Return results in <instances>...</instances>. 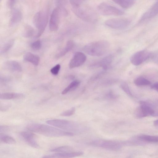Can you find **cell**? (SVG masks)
Listing matches in <instances>:
<instances>
[{"instance_id": "obj_1", "label": "cell", "mask_w": 158, "mask_h": 158, "mask_svg": "<svg viewBox=\"0 0 158 158\" xmlns=\"http://www.w3.org/2000/svg\"><path fill=\"white\" fill-rule=\"evenodd\" d=\"M27 129L32 132L50 137L73 136V132L67 131L48 125L38 123H31L27 126Z\"/></svg>"}, {"instance_id": "obj_2", "label": "cell", "mask_w": 158, "mask_h": 158, "mask_svg": "<svg viewBox=\"0 0 158 158\" xmlns=\"http://www.w3.org/2000/svg\"><path fill=\"white\" fill-rule=\"evenodd\" d=\"M110 44L106 40H100L89 43L85 46L84 51L87 54L100 56L105 54L109 50Z\"/></svg>"}, {"instance_id": "obj_3", "label": "cell", "mask_w": 158, "mask_h": 158, "mask_svg": "<svg viewBox=\"0 0 158 158\" xmlns=\"http://www.w3.org/2000/svg\"><path fill=\"white\" fill-rule=\"evenodd\" d=\"M48 18V12L47 11H40L34 15L33 22L38 29L36 37H40L43 33L47 25Z\"/></svg>"}, {"instance_id": "obj_4", "label": "cell", "mask_w": 158, "mask_h": 158, "mask_svg": "<svg viewBox=\"0 0 158 158\" xmlns=\"http://www.w3.org/2000/svg\"><path fill=\"white\" fill-rule=\"evenodd\" d=\"M46 123L48 124L70 132L77 131L79 128V126L76 123L66 120L51 119L47 121Z\"/></svg>"}, {"instance_id": "obj_5", "label": "cell", "mask_w": 158, "mask_h": 158, "mask_svg": "<svg viewBox=\"0 0 158 158\" xmlns=\"http://www.w3.org/2000/svg\"><path fill=\"white\" fill-rule=\"evenodd\" d=\"M91 145L111 151H117L123 145V142L115 140L97 139L90 143Z\"/></svg>"}, {"instance_id": "obj_6", "label": "cell", "mask_w": 158, "mask_h": 158, "mask_svg": "<svg viewBox=\"0 0 158 158\" xmlns=\"http://www.w3.org/2000/svg\"><path fill=\"white\" fill-rule=\"evenodd\" d=\"M140 104L135 111V114L136 117L142 118L148 116L155 115V111L150 103L141 101L140 102Z\"/></svg>"}, {"instance_id": "obj_7", "label": "cell", "mask_w": 158, "mask_h": 158, "mask_svg": "<svg viewBox=\"0 0 158 158\" xmlns=\"http://www.w3.org/2000/svg\"><path fill=\"white\" fill-rule=\"evenodd\" d=\"M98 9L101 14L105 15H121L124 14L123 11L106 2L100 3Z\"/></svg>"}, {"instance_id": "obj_8", "label": "cell", "mask_w": 158, "mask_h": 158, "mask_svg": "<svg viewBox=\"0 0 158 158\" xmlns=\"http://www.w3.org/2000/svg\"><path fill=\"white\" fill-rule=\"evenodd\" d=\"M152 53L147 50L139 51L134 54L130 58L131 63L135 65H139L151 56Z\"/></svg>"}, {"instance_id": "obj_9", "label": "cell", "mask_w": 158, "mask_h": 158, "mask_svg": "<svg viewBox=\"0 0 158 158\" xmlns=\"http://www.w3.org/2000/svg\"><path fill=\"white\" fill-rule=\"evenodd\" d=\"M130 21L127 19L114 18L106 20L105 24L111 28L122 29L127 27L130 24Z\"/></svg>"}, {"instance_id": "obj_10", "label": "cell", "mask_w": 158, "mask_h": 158, "mask_svg": "<svg viewBox=\"0 0 158 158\" xmlns=\"http://www.w3.org/2000/svg\"><path fill=\"white\" fill-rule=\"evenodd\" d=\"M60 15V10L57 7L53 10L49 23V27L51 31H56L58 30Z\"/></svg>"}, {"instance_id": "obj_11", "label": "cell", "mask_w": 158, "mask_h": 158, "mask_svg": "<svg viewBox=\"0 0 158 158\" xmlns=\"http://www.w3.org/2000/svg\"><path fill=\"white\" fill-rule=\"evenodd\" d=\"M86 59V56L84 53L80 52H76L70 60L69 67L70 69L79 67L85 63Z\"/></svg>"}, {"instance_id": "obj_12", "label": "cell", "mask_w": 158, "mask_h": 158, "mask_svg": "<svg viewBox=\"0 0 158 158\" xmlns=\"http://www.w3.org/2000/svg\"><path fill=\"white\" fill-rule=\"evenodd\" d=\"M19 135L21 138L29 146L35 148H39L36 140V135L33 133L28 131H22Z\"/></svg>"}, {"instance_id": "obj_13", "label": "cell", "mask_w": 158, "mask_h": 158, "mask_svg": "<svg viewBox=\"0 0 158 158\" xmlns=\"http://www.w3.org/2000/svg\"><path fill=\"white\" fill-rule=\"evenodd\" d=\"M158 14V1L154 3L141 17L140 22L145 21L154 17Z\"/></svg>"}, {"instance_id": "obj_14", "label": "cell", "mask_w": 158, "mask_h": 158, "mask_svg": "<svg viewBox=\"0 0 158 158\" xmlns=\"http://www.w3.org/2000/svg\"><path fill=\"white\" fill-rule=\"evenodd\" d=\"M80 6L72 7V10L73 13L78 17L82 20L87 22L92 21V17L91 15Z\"/></svg>"}, {"instance_id": "obj_15", "label": "cell", "mask_w": 158, "mask_h": 158, "mask_svg": "<svg viewBox=\"0 0 158 158\" xmlns=\"http://www.w3.org/2000/svg\"><path fill=\"white\" fill-rule=\"evenodd\" d=\"M84 152L81 151L70 152L45 156L43 158H73L82 155Z\"/></svg>"}, {"instance_id": "obj_16", "label": "cell", "mask_w": 158, "mask_h": 158, "mask_svg": "<svg viewBox=\"0 0 158 158\" xmlns=\"http://www.w3.org/2000/svg\"><path fill=\"white\" fill-rule=\"evenodd\" d=\"M22 18V15L21 11L18 9H14L10 19V26L12 27L16 25L21 21Z\"/></svg>"}, {"instance_id": "obj_17", "label": "cell", "mask_w": 158, "mask_h": 158, "mask_svg": "<svg viewBox=\"0 0 158 158\" xmlns=\"http://www.w3.org/2000/svg\"><path fill=\"white\" fill-rule=\"evenodd\" d=\"M4 66L6 69L10 71L20 72L22 71L21 65L15 60H9L6 62Z\"/></svg>"}, {"instance_id": "obj_18", "label": "cell", "mask_w": 158, "mask_h": 158, "mask_svg": "<svg viewBox=\"0 0 158 158\" xmlns=\"http://www.w3.org/2000/svg\"><path fill=\"white\" fill-rule=\"evenodd\" d=\"M23 59L25 61L36 66L39 64L40 61V58L38 56L30 52L26 53L24 55Z\"/></svg>"}, {"instance_id": "obj_19", "label": "cell", "mask_w": 158, "mask_h": 158, "mask_svg": "<svg viewBox=\"0 0 158 158\" xmlns=\"http://www.w3.org/2000/svg\"><path fill=\"white\" fill-rule=\"evenodd\" d=\"M24 96L22 93L8 92L2 93L0 94V98L3 100H10L21 98Z\"/></svg>"}, {"instance_id": "obj_20", "label": "cell", "mask_w": 158, "mask_h": 158, "mask_svg": "<svg viewBox=\"0 0 158 158\" xmlns=\"http://www.w3.org/2000/svg\"><path fill=\"white\" fill-rule=\"evenodd\" d=\"M73 46V41L72 40H69L65 47L56 55V58H59L64 56L72 49Z\"/></svg>"}, {"instance_id": "obj_21", "label": "cell", "mask_w": 158, "mask_h": 158, "mask_svg": "<svg viewBox=\"0 0 158 158\" xmlns=\"http://www.w3.org/2000/svg\"><path fill=\"white\" fill-rule=\"evenodd\" d=\"M113 59L112 55H109L102 59L98 64V65L104 70H107L109 68Z\"/></svg>"}, {"instance_id": "obj_22", "label": "cell", "mask_w": 158, "mask_h": 158, "mask_svg": "<svg viewBox=\"0 0 158 158\" xmlns=\"http://www.w3.org/2000/svg\"><path fill=\"white\" fill-rule=\"evenodd\" d=\"M80 82L78 80L72 81L62 92V94H65L69 92L76 89L80 85Z\"/></svg>"}, {"instance_id": "obj_23", "label": "cell", "mask_w": 158, "mask_h": 158, "mask_svg": "<svg viewBox=\"0 0 158 158\" xmlns=\"http://www.w3.org/2000/svg\"><path fill=\"white\" fill-rule=\"evenodd\" d=\"M134 82L136 85L139 86L148 85L151 83L149 80L142 76L136 78L134 80Z\"/></svg>"}, {"instance_id": "obj_24", "label": "cell", "mask_w": 158, "mask_h": 158, "mask_svg": "<svg viewBox=\"0 0 158 158\" xmlns=\"http://www.w3.org/2000/svg\"><path fill=\"white\" fill-rule=\"evenodd\" d=\"M138 138L146 142L152 143L158 142V136L141 135L139 136Z\"/></svg>"}, {"instance_id": "obj_25", "label": "cell", "mask_w": 158, "mask_h": 158, "mask_svg": "<svg viewBox=\"0 0 158 158\" xmlns=\"http://www.w3.org/2000/svg\"><path fill=\"white\" fill-rule=\"evenodd\" d=\"M35 33L34 28L30 25H27L24 27L23 36L25 38H30Z\"/></svg>"}, {"instance_id": "obj_26", "label": "cell", "mask_w": 158, "mask_h": 158, "mask_svg": "<svg viewBox=\"0 0 158 158\" xmlns=\"http://www.w3.org/2000/svg\"><path fill=\"white\" fill-rule=\"evenodd\" d=\"M0 136L1 142L3 143L12 144L16 143L15 140L10 136L1 133Z\"/></svg>"}, {"instance_id": "obj_27", "label": "cell", "mask_w": 158, "mask_h": 158, "mask_svg": "<svg viewBox=\"0 0 158 158\" xmlns=\"http://www.w3.org/2000/svg\"><path fill=\"white\" fill-rule=\"evenodd\" d=\"M14 43V40H11L5 43L0 49V54H4L9 51L12 47Z\"/></svg>"}, {"instance_id": "obj_28", "label": "cell", "mask_w": 158, "mask_h": 158, "mask_svg": "<svg viewBox=\"0 0 158 158\" xmlns=\"http://www.w3.org/2000/svg\"><path fill=\"white\" fill-rule=\"evenodd\" d=\"M73 148L69 146H62L53 148L50 150L52 152L56 153H63L72 152Z\"/></svg>"}, {"instance_id": "obj_29", "label": "cell", "mask_w": 158, "mask_h": 158, "mask_svg": "<svg viewBox=\"0 0 158 158\" xmlns=\"http://www.w3.org/2000/svg\"><path fill=\"white\" fill-rule=\"evenodd\" d=\"M120 87L125 93L130 97H133L132 94L127 83L123 82L120 85Z\"/></svg>"}, {"instance_id": "obj_30", "label": "cell", "mask_w": 158, "mask_h": 158, "mask_svg": "<svg viewBox=\"0 0 158 158\" xmlns=\"http://www.w3.org/2000/svg\"><path fill=\"white\" fill-rule=\"evenodd\" d=\"M42 46L41 41L38 40L32 43L31 44V48L34 50L37 51L40 50Z\"/></svg>"}, {"instance_id": "obj_31", "label": "cell", "mask_w": 158, "mask_h": 158, "mask_svg": "<svg viewBox=\"0 0 158 158\" xmlns=\"http://www.w3.org/2000/svg\"><path fill=\"white\" fill-rule=\"evenodd\" d=\"M75 111V108L74 107H73L71 109L61 113H60V115L63 116H70L72 115L74 113Z\"/></svg>"}, {"instance_id": "obj_32", "label": "cell", "mask_w": 158, "mask_h": 158, "mask_svg": "<svg viewBox=\"0 0 158 158\" xmlns=\"http://www.w3.org/2000/svg\"><path fill=\"white\" fill-rule=\"evenodd\" d=\"M86 0H69V2L72 7H76L80 6Z\"/></svg>"}, {"instance_id": "obj_33", "label": "cell", "mask_w": 158, "mask_h": 158, "mask_svg": "<svg viewBox=\"0 0 158 158\" xmlns=\"http://www.w3.org/2000/svg\"><path fill=\"white\" fill-rule=\"evenodd\" d=\"M117 97L118 95L112 91H109L106 95V98L110 100L115 99Z\"/></svg>"}, {"instance_id": "obj_34", "label": "cell", "mask_w": 158, "mask_h": 158, "mask_svg": "<svg viewBox=\"0 0 158 158\" xmlns=\"http://www.w3.org/2000/svg\"><path fill=\"white\" fill-rule=\"evenodd\" d=\"M60 65L59 64H57L51 69L50 72L53 75H57L60 71Z\"/></svg>"}, {"instance_id": "obj_35", "label": "cell", "mask_w": 158, "mask_h": 158, "mask_svg": "<svg viewBox=\"0 0 158 158\" xmlns=\"http://www.w3.org/2000/svg\"><path fill=\"white\" fill-rule=\"evenodd\" d=\"M151 56L154 62L158 63V50L152 53Z\"/></svg>"}, {"instance_id": "obj_36", "label": "cell", "mask_w": 158, "mask_h": 158, "mask_svg": "<svg viewBox=\"0 0 158 158\" xmlns=\"http://www.w3.org/2000/svg\"><path fill=\"white\" fill-rule=\"evenodd\" d=\"M10 128L9 127L6 126H0V133L5 132L7 131Z\"/></svg>"}, {"instance_id": "obj_37", "label": "cell", "mask_w": 158, "mask_h": 158, "mask_svg": "<svg viewBox=\"0 0 158 158\" xmlns=\"http://www.w3.org/2000/svg\"><path fill=\"white\" fill-rule=\"evenodd\" d=\"M15 0H8V4L9 7L12 8H13L14 5L15 3Z\"/></svg>"}, {"instance_id": "obj_38", "label": "cell", "mask_w": 158, "mask_h": 158, "mask_svg": "<svg viewBox=\"0 0 158 158\" xmlns=\"http://www.w3.org/2000/svg\"><path fill=\"white\" fill-rule=\"evenodd\" d=\"M152 88L158 92V82L153 84L151 86Z\"/></svg>"}, {"instance_id": "obj_39", "label": "cell", "mask_w": 158, "mask_h": 158, "mask_svg": "<svg viewBox=\"0 0 158 158\" xmlns=\"http://www.w3.org/2000/svg\"><path fill=\"white\" fill-rule=\"evenodd\" d=\"M154 125L156 126H158V119L154 121L153 122Z\"/></svg>"}]
</instances>
